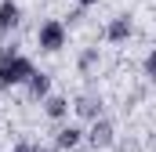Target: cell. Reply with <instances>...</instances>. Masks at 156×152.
<instances>
[{
    "instance_id": "obj_1",
    "label": "cell",
    "mask_w": 156,
    "mask_h": 152,
    "mask_svg": "<svg viewBox=\"0 0 156 152\" xmlns=\"http://www.w3.org/2000/svg\"><path fill=\"white\" fill-rule=\"evenodd\" d=\"M37 73L29 58H22L15 47H0V91L15 87V83H29V76Z\"/></svg>"
},
{
    "instance_id": "obj_2",
    "label": "cell",
    "mask_w": 156,
    "mask_h": 152,
    "mask_svg": "<svg viewBox=\"0 0 156 152\" xmlns=\"http://www.w3.org/2000/svg\"><path fill=\"white\" fill-rule=\"evenodd\" d=\"M37 43H40V51H62V47H66V26H62L58 18L44 22L37 29Z\"/></svg>"
},
{
    "instance_id": "obj_3",
    "label": "cell",
    "mask_w": 156,
    "mask_h": 152,
    "mask_svg": "<svg viewBox=\"0 0 156 152\" xmlns=\"http://www.w3.org/2000/svg\"><path fill=\"white\" fill-rule=\"evenodd\" d=\"M87 141H91L94 149H109V145H113V123H109V119H94L91 130H87Z\"/></svg>"
},
{
    "instance_id": "obj_4",
    "label": "cell",
    "mask_w": 156,
    "mask_h": 152,
    "mask_svg": "<svg viewBox=\"0 0 156 152\" xmlns=\"http://www.w3.org/2000/svg\"><path fill=\"white\" fill-rule=\"evenodd\" d=\"M18 22H22V11H18V4H15V0H0V33L15 29Z\"/></svg>"
},
{
    "instance_id": "obj_5",
    "label": "cell",
    "mask_w": 156,
    "mask_h": 152,
    "mask_svg": "<svg viewBox=\"0 0 156 152\" xmlns=\"http://www.w3.org/2000/svg\"><path fill=\"white\" fill-rule=\"evenodd\" d=\"M105 36L113 40V43H123V40L131 36V18H127V15H116V18L109 22V29H105Z\"/></svg>"
},
{
    "instance_id": "obj_6",
    "label": "cell",
    "mask_w": 156,
    "mask_h": 152,
    "mask_svg": "<svg viewBox=\"0 0 156 152\" xmlns=\"http://www.w3.org/2000/svg\"><path fill=\"white\" fill-rule=\"evenodd\" d=\"M73 109H76V112L83 116V119H102V116H98V112H102V102H98L94 94H83V98H80Z\"/></svg>"
},
{
    "instance_id": "obj_7",
    "label": "cell",
    "mask_w": 156,
    "mask_h": 152,
    "mask_svg": "<svg viewBox=\"0 0 156 152\" xmlns=\"http://www.w3.org/2000/svg\"><path fill=\"white\" fill-rule=\"evenodd\" d=\"M44 112L51 116V119H62V116L69 112V102H66L62 94H47V98H44Z\"/></svg>"
},
{
    "instance_id": "obj_8",
    "label": "cell",
    "mask_w": 156,
    "mask_h": 152,
    "mask_svg": "<svg viewBox=\"0 0 156 152\" xmlns=\"http://www.w3.org/2000/svg\"><path fill=\"white\" fill-rule=\"evenodd\" d=\"M29 91H33V98H47L51 94V76L37 69V73L29 76Z\"/></svg>"
},
{
    "instance_id": "obj_9",
    "label": "cell",
    "mask_w": 156,
    "mask_h": 152,
    "mask_svg": "<svg viewBox=\"0 0 156 152\" xmlns=\"http://www.w3.org/2000/svg\"><path fill=\"white\" fill-rule=\"evenodd\" d=\"M80 138H83L80 127H62V130H58V149H76Z\"/></svg>"
},
{
    "instance_id": "obj_10",
    "label": "cell",
    "mask_w": 156,
    "mask_h": 152,
    "mask_svg": "<svg viewBox=\"0 0 156 152\" xmlns=\"http://www.w3.org/2000/svg\"><path fill=\"white\" fill-rule=\"evenodd\" d=\"M145 76H149V80H156V51H149V54H145Z\"/></svg>"
},
{
    "instance_id": "obj_11",
    "label": "cell",
    "mask_w": 156,
    "mask_h": 152,
    "mask_svg": "<svg viewBox=\"0 0 156 152\" xmlns=\"http://www.w3.org/2000/svg\"><path fill=\"white\" fill-rule=\"evenodd\" d=\"M94 58H98V51H87V54L80 58V69H91V65H94Z\"/></svg>"
},
{
    "instance_id": "obj_12",
    "label": "cell",
    "mask_w": 156,
    "mask_h": 152,
    "mask_svg": "<svg viewBox=\"0 0 156 152\" xmlns=\"http://www.w3.org/2000/svg\"><path fill=\"white\" fill-rule=\"evenodd\" d=\"M11 152H40V149H37V145H29V141H18Z\"/></svg>"
},
{
    "instance_id": "obj_13",
    "label": "cell",
    "mask_w": 156,
    "mask_h": 152,
    "mask_svg": "<svg viewBox=\"0 0 156 152\" xmlns=\"http://www.w3.org/2000/svg\"><path fill=\"white\" fill-rule=\"evenodd\" d=\"M76 4L80 7H91V4H98V0H76Z\"/></svg>"
},
{
    "instance_id": "obj_14",
    "label": "cell",
    "mask_w": 156,
    "mask_h": 152,
    "mask_svg": "<svg viewBox=\"0 0 156 152\" xmlns=\"http://www.w3.org/2000/svg\"><path fill=\"white\" fill-rule=\"evenodd\" d=\"M40 152H58V149H40Z\"/></svg>"
}]
</instances>
